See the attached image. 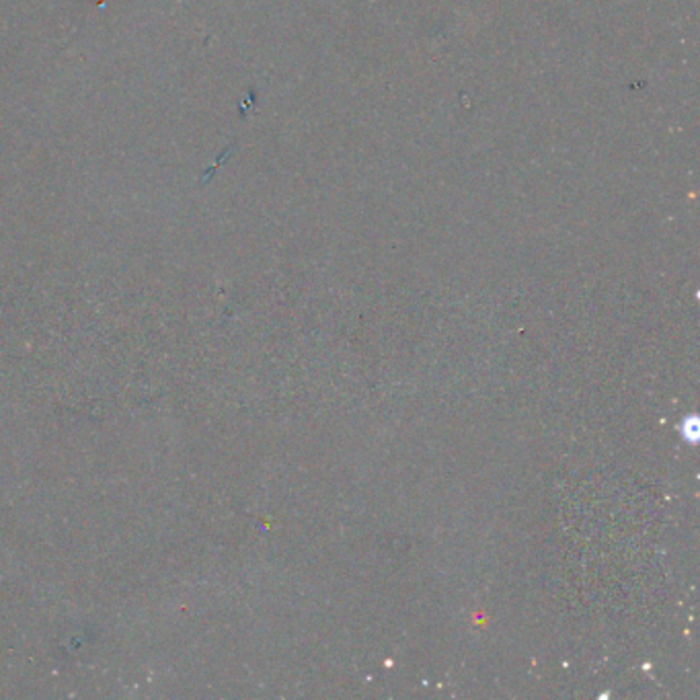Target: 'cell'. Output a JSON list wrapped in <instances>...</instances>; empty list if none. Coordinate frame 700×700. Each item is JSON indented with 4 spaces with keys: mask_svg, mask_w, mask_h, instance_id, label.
<instances>
[{
    "mask_svg": "<svg viewBox=\"0 0 700 700\" xmlns=\"http://www.w3.org/2000/svg\"><path fill=\"white\" fill-rule=\"evenodd\" d=\"M682 433H684V440L697 442V436H699V421H697V417L686 419V421L682 423Z\"/></svg>",
    "mask_w": 700,
    "mask_h": 700,
    "instance_id": "1",
    "label": "cell"
}]
</instances>
